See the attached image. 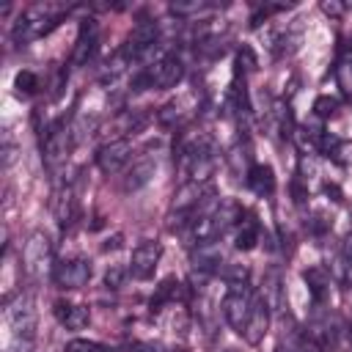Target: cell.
<instances>
[{
	"label": "cell",
	"mask_w": 352,
	"mask_h": 352,
	"mask_svg": "<svg viewBox=\"0 0 352 352\" xmlns=\"http://www.w3.org/2000/svg\"><path fill=\"white\" fill-rule=\"evenodd\" d=\"M22 267L30 278H41L52 267V242L44 231H33L22 250Z\"/></svg>",
	"instance_id": "obj_3"
},
{
	"label": "cell",
	"mask_w": 352,
	"mask_h": 352,
	"mask_svg": "<svg viewBox=\"0 0 352 352\" xmlns=\"http://www.w3.org/2000/svg\"><path fill=\"white\" fill-rule=\"evenodd\" d=\"M63 352H110L104 344H99V341H88V338H74V341H69L66 344V349Z\"/></svg>",
	"instance_id": "obj_27"
},
{
	"label": "cell",
	"mask_w": 352,
	"mask_h": 352,
	"mask_svg": "<svg viewBox=\"0 0 352 352\" xmlns=\"http://www.w3.org/2000/svg\"><path fill=\"white\" fill-rule=\"evenodd\" d=\"M28 346H30V341H25V338H16V344H14V346H8L6 352H28Z\"/></svg>",
	"instance_id": "obj_35"
},
{
	"label": "cell",
	"mask_w": 352,
	"mask_h": 352,
	"mask_svg": "<svg viewBox=\"0 0 352 352\" xmlns=\"http://www.w3.org/2000/svg\"><path fill=\"white\" fill-rule=\"evenodd\" d=\"M258 297H261V300L270 305V311L280 305V300H283V292H280V280H278V275H275V272H270V275H267V280H264V289H261V294H258Z\"/></svg>",
	"instance_id": "obj_21"
},
{
	"label": "cell",
	"mask_w": 352,
	"mask_h": 352,
	"mask_svg": "<svg viewBox=\"0 0 352 352\" xmlns=\"http://www.w3.org/2000/svg\"><path fill=\"white\" fill-rule=\"evenodd\" d=\"M170 352H184V349H170Z\"/></svg>",
	"instance_id": "obj_38"
},
{
	"label": "cell",
	"mask_w": 352,
	"mask_h": 352,
	"mask_svg": "<svg viewBox=\"0 0 352 352\" xmlns=\"http://www.w3.org/2000/svg\"><path fill=\"white\" fill-rule=\"evenodd\" d=\"M267 327H270V305L261 297H256L253 305H250V314H248L242 336H245L248 344H258L267 336Z\"/></svg>",
	"instance_id": "obj_11"
},
{
	"label": "cell",
	"mask_w": 352,
	"mask_h": 352,
	"mask_svg": "<svg viewBox=\"0 0 352 352\" xmlns=\"http://www.w3.org/2000/svg\"><path fill=\"white\" fill-rule=\"evenodd\" d=\"M124 275H126V270L118 267V264H113V267L104 272V286H107V289H118V286L124 283Z\"/></svg>",
	"instance_id": "obj_32"
},
{
	"label": "cell",
	"mask_w": 352,
	"mask_h": 352,
	"mask_svg": "<svg viewBox=\"0 0 352 352\" xmlns=\"http://www.w3.org/2000/svg\"><path fill=\"white\" fill-rule=\"evenodd\" d=\"M248 275H250V270L245 264H228L223 270V278H226L228 286H245L248 283Z\"/></svg>",
	"instance_id": "obj_25"
},
{
	"label": "cell",
	"mask_w": 352,
	"mask_h": 352,
	"mask_svg": "<svg viewBox=\"0 0 352 352\" xmlns=\"http://www.w3.org/2000/svg\"><path fill=\"white\" fill-rule=\"evenodd\" d=\"M204 8H206L204 0H192V3H170V6H168V11L176 14V16H192V14L204 11Z\"/></svg>",
	"instance_id": "obj_29"
},
{
	"label": "cell",
	"mask_w": 352,
	"mask_h": 352,
	"mask_svg": "<svg viewBox=\"0 0 352 352\" xmlns=\"http://www.w3.org/2000/svg\"><path fill=\"white\" fill-rule=\"evenodd\" d=\"M184 116H187V110H184V102H182V99H173V102H168V104H162V107L157 110V121H160L165 129H176V126L184 121Z\"/></svg>",
	"instance_id": "obj_18"
},
{
	"label": "cell",
	"mask_w": 352,
	"mask_h": 352,
	"mask_svg": "<svg viewBox=\"0 0 352 352\" xmlns=\"http://www.w3.org/2000/svg\"><path fill=\"white\" fill-rule=\"evenodd\" d=\"M96 41H99V28L94 19H82L80 22V30H77V41H74V50H72V66H85L96 50Z\"/></svg>",
	"instance_id": "obj_10"
},
{
	"label": "cell",
	"mask_w": 352,
	"mask_h": 352,
	"mask_svg": "<svg viewBox=\"0 0 352 352\" xmlns=\"http://www.w3.org/2000/svg\"><path fill=\"white\" fill-rule=\"evenodd\" d=\"M248 187L256 192V195H270L275 190V173L270 165H250L248 168Z\"/></svg>",
	"instance_id": "obj_16"
},
{
	"label": "cell",
	"mask_w": 352,
	"mask_h": 352,
	"mask_svg": "<svg viewBox=\"0 0 352 352\" xmlns=\"http://www.w3.org/2000/svg\"><path fill=\"white\" fill-rule=\"evenodd\" d=\"M316 146H319V151H322L324 157H336V151H338L341 140H338L336 135H330V132H322V135H319V140H316Z\"/></svg>",
	"instance_id": "obj_30"
},
{
	"label": "cell",
	"mask_w": 352,
	"mask_h": 352,
	"mask_svg": "<svg viewBox=\"0 0 352 352\" xmlns=\"http://www.w3.org/2000/svg\"><path fill=\"white\" fill-rule=\"evenodd\" d=\"M50 209H52V214H55V220H58V226L60 228H69L74 220H77V201H74V190L72 187H58L55 192H52V198H50Z\"/></svg>",
	"instance_id": "obj_12"
},
{
	"label": "cell",
	"mask_w": 352,
	"mask_h": 352,
	"mask_svg": "<svg viewBox=\"0 0 352 352\" xmlns=\"http://www.w3.org/2000/svg\"><path fill=\"white\" fill-rule=\"evenodd\" d=\"M36 300L30 292H19L14 300L6 302V322L11 327V333L16 338H25V341H33L36 336Z\"/></svg>",
	"instance_id": "obj_2"
},
{
	"label": "cell",
	"mask_w": 352,
	"mask_h": 352,
	"mask_svg": "<svg viewBox=\"0 0 352 352\" xmlns=\"http://www.w3.org/2000/svg\"><path fill=\"white\" fill-rule=\"evenodd\" d=\"M14 85L19 94H36L38 91V77L30 72V69H22L16 77H14Z\"/></svg>",
	"instance_id": "obj_26"
},
{
	"label": "cell",
	"mask_w": 352,
	"mask_h": 352,
	"mask_svg": "<svg viewBox=\"0 0 352 352\" xmlns=\"http://www.w3.org/2000/svg\"><path fill=\"white\" fill-rule=\"evenodd\" d=\"M160 258H162V245H160L157 239H143V242L132 250V261H129V272H132V278H138V280H148V278L154 275Z\"/></svg>",
	"instance_id": "obj_7"
},
{
	"label": "cell",
	"mask_w": 352,
	"mask_h": 352,
	"mask_svg": "<svg viewBox=\"0 0 352 352\" xmlns=\"http://www.w3.org/2000/svg\"><path fill=\"white\" fill-rule=\"evenodd\" d=\"M154 162L151 160H140V162H135L132 165V170L124 176V190L126 192H135V190H140V187H146L148 182H151V176H154Z\"/></svg>",
	"instance_id": "obj_17"
},
{
	"label": "cell",
	"mask_w": 352,
	"mask_h": 352,
	"mask_svg": "<svg viewBox=\"0 0 352 352\" xmlns=\"http://www.w3.org/2000/svg\"><path fill=\"white\" fill-rule=\"evenodd\" d=\"M190 258H192V272L212 275L223 261V250H220V245L214 239H206V242H198V248L192 250Z\"/></svg>",
	"instance_id": "obj_13"
},
{
	"label": "cell",
	"mask_w": 352,
	"mask_h": 352,
	"mask_svg": "<svg viewBox=\"0 0 352 352\" xmlns=\"http://www.w3.org/2000/svg\"><path fill=\"white\" fill-rule=\"evenodd\" d=\"M322 11H324L327 16H341V14L346 11V6L338 3V0H322Z\"/></svg>",
	"instance_id": "obj_33"
},
{
	"label": "cell",
	"mask_w": 352,
	"mask_h": 352,
	"mask_svg": "<svg viewBox=\"0 0 352 352\" xmlns=\"http://www.w3.org/2000/svg\"><path fill=\"white\" fill-rule=\"evenodd\" d=\"M336 110H338V99H336V96H316L314 113H316L319 118H330V116H336Z\"/></svg>",
	"instance_id": "obj_28"
},
{
	"label": "cell",
	"mask_w": 352,
	"mask_h": 352,
	"mask_svg": "<svg viewBox=\"0 0 352 352\" xmlns=\"http://www.w3.org/2000/svg\"><path fill=\"white\" fill-rule=\"evenodd\" d=\"M58 19H60V14H55L50 6H30V8H25V11L19 14V19L14 22L11 36H14L16 44H25V41H30V38H38V36L50 33V30L58 25Z\"/></svg>",
	"instance_id": "obj_1"
},
{
	"label": "cell",
	"mask_w": 352,
	"mask_h": 352,
	"mask_svg": "<svg viewBox=\"0 0 352 352\" xmlns=\"http://www.w3.org/2000/svg\"><path fill=\"white\" fill-rule=\"evenodd\" d=\"M176 297H182V283L176 280V278H165L160 286H157V292H154V297H151V311H160L165 302H170V300H176Z\"/></svg>",
	"instance_id": "obj_19"
},
{
	"label": "cell",
	"mask_w": 352,
	"mask_h": 352,
	"mask_svg": "<svg viewBox=\"0 0 352 352\" xmlns=\"http://www.w3.org/2000/svg\"><path fill=\"white\" fill-rule=\"evenodd\" d=\"M151 88H173L184 77V63L176 55H162L151 66H143Z\"/></svg>",
	"instance_id": "obj_6"
},
{
	"label": "cell",
	"mask_w": 352,
	"mask_h": 352,
	"mask_svg": "<svg viewBox=\"0 0 352 352\" xmlns=\"http://www.w3.org/2000/svg\"><path fill=\"white\" fill-rule=\"evenodd\" d=\"M258 242V226L253 220H245L239 228H236V236H234V248L236 250H253Z\"/></svg>",
	"instance_id": "obj_20"
},
{
	"label": "cell",
	"mask_w": 352,
	"mask_h": 352,
	"mask_svg": "<svg viewBox=\"0 0 352 352\" xmlns=\"http://www.w3.org/2000/svg\"><path fill=\"white\" fill-rule=\"evenodd\" d=\"M129 157H132L129 140H110V143L99 146V151H96V165H99L102 173L110 176V173H118V170L129 162Z\"/></svg>",
	"instance_id": "obj_9"
},
{
	"label": "cell",
	"mask_w": 352,
	"mask_h": 352,
	"mask_svg": "<svg viewBox=\"0 0 352 352\" xmlns=\"http://www.w3.org/2000/svg\"><path fill=\"white\" fill-rule=\"evenodd\" d=\"M44 162L50 165V168H58V165H63L66 160H69V151H72V146H74V135H72V126L60 118V121H55V124H50L47 126V132H44Z\"/></svg>",
	"instance_id": "obj_4"
},
{
	"label": "cell",
	"mask_w": 352,
	"mask_h": 352,
	"mask_svg": "<svg viewBox=\"0 0 352 352\" xmlns=\"http://www.w3.org/2000/svg\"><path fill=\"white\" fill-rule=\"evenodd\" d=\"M146 124H148V113L132 107V110H121V113L113 118L110 126H113V132L118 135L116 140H126V135H138V132H143Z\"/></svg>",
	"instance_id": "obj_14"
},
{
	"label": "cell",
	"mask_w": 352,
	"mask_h": 352,
	"mask_svg": "<svg viewBox=\"0 0 352 352\" xmlns=\"http://www.w3.org/2000/svg\"><path fill=\"white\" fill-rule=\"evenodd\" d=\"M236 66L245 69V72H253V69H256V55H253V50H250L248 44L239 47V52H236Z\"/></svg>",
	"instance_id": "obj_31"
},
{
	"label": "cell",
	"mask_w": 352,
	"mask_h": 352,
	"mask_svg": "<svg viewBox=\"0 0 352 352\" xmlns=\"http://www.w3.org/2000/svg\"><path fill=\"white\" fill-rule=\"evenodd\" d=\"M121 239H124L121 234H113V236H110V239L102 245V250H118V248H121Z\"/></svg>",
	"instance_id": "obj_34"
},
{
	"label": "cell",
	"mask_w": 352,
	"mask_h": 352,
	"mask_svg": "<svg viewBox=\"0 0 352 352\" xmlns=\"http://www.w3.org/2000/svg\"><path fill=\"white\" fill-rule=\"evenodd\" d=\"M55 319L63 324V327H69V330H82L88 322H91V311L85 308V305H74V302H55Z\"/></svg>",
	"instance_id": "obj_15"
},
{
	"label": "cell",
	"mask_w": 352,
	"mask_h": 352,
	"mask_svg": "<svg viewBox=\"0 0 352 352\" xmlns=\"http://www.w3.org/2000/svg\"><path fill=\"white\" fill-rule=\"evenodd\" d=\"M253 294H250V289H248V283L245 286H228V292H226V297H223V316H226V322L242 336V330H245V322H248V314H250V305H253Z\"/></svg>",
	"instance_id": "obj_5"
},
{
	"label": "cell",
	"mask_w": 352,
	"mask_h": 352,
	"mask_svg": "<svg viewBox=\"0 0 352 352\" xmlns=\"http://www.w3.org/2000/svg\"><path fill=\"white\" fill-rule=\"evenodd\" d=\"M302 278H305V283H308V289H311L314 300H322V297H324V292H327V275H324L322 270H308Z\"/></svg>",
	"instance_id": "obj_24"
},
{
	"label": "cell",
	"mask_w": 352,
	"mask_h": 352,
	"mask_svg": "<svg viewBox=\"0 0 352 352\" xmlns=\"http://www.w3.org/2000/svg\"><path fill=\"white\" fill-rule=\"evenodd\" d=\"M275 352H289V349H283V346H278V349H275Z\"/></svg>",
	"instance_id": "obj_37"
},
{
	"label": "cell",
	"mask_w": 352,
	"mask_h": 352,
	"mask_svg": "<svg viewBox=\"0 0 352 352\" xmlns=\"http://www.w3.org/2000/svg\"><path fill=\"white\" fill-rule=\"evenodd\" d=\"M91 272H94V267L88 258H72V261L58 264L52 278L60 289H82L91 280Z\"/></svg>",
	"instance_id": "obj_8"
},
{
	"label": "cell",
	"mask_w": 352,
	"mask_h": 352,
	"mask_svg": "<svg viewBox=\"0 0 352 352\" xmlns=\"http://www.w3.org/2000/svg\"><path fill=\"white\" fill-rule=\"evenodd\" d=\"M338 272L344 283H352V231L346 234L344 245H341V256H338Z\"/></svg>",
	"instance_id": "obj_22"
},
{
	"label": "cell",
	"mask_w": 352,
	"mask_h": 352,
	"mask_svg": "<svg viewBox=\"0 0 352 352\" xmlns=\"http://www.w3.org/2000/svg\"><path fill=\"white\" fill-rule=\"evenodd\" d=\"M336 82H338V88L346 96H352V55H346V58L338 60V66H336Z\"/></svg>",
	"instance_id": "obj_23"
},
{
	"label": "cell",
	"mask_w": 352,
	"mask_h": 352,
	"mask_svg": "<svg viewBox=\"0 0 352 352\" xmlns=\"http://www.w3.org/2000/svg\"><path fill=\"white\" fill-rule=\"evenodd\" d=\"M324 192H327V195H333V201H341V190H338L336 184H327V187H324Z\"/></svg>",
	"instance_id": "obj_36"
}]
</instances>
